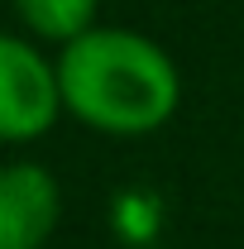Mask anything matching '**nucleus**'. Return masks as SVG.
I'll return each instance as SVG.
<instances>
[{"instance_id":"f257e3e1","label":"nucleus","mask_w":244,"mask_h":249,"mask_svg":"<svg viewBox=\"0 0 244 249\" xmlns=\"http://www.w3.org/2000/svg\"><path fill=\"white\" fill-rule=\"evenodd\" d=\"M62 110L96 134H153L182 106V72L139 29L96 24L58 53Z\"/></svg>"},{"instance_id":"f03ea898","label":"nucleus","mask_w":244,"mask_h":249,"mask_svg":"<svg viewBox=\"0 0 244 249\" xmlns=\"http://www.w3.org/2000/svg\"><path fill=\"white\" fill-rule=\"evenodd\" d=\"M62 115L58 62L38 53L24 34L0 29V144L43 139Z\"/></svg>"},{"instance_id":"7ed1b4c3","label":"nucleus","mask_w":244,"mask_h":249,"mask_svg":"<svg viewBox=\"0 0 244 249\" xmlns=\"http://www.w3.org/2000/svg\"><path fill=\"white\" fill-rule=\"evenodd\" d=\"M62 220V187L43 163L0 168V249H43Z\"/></svg>"},{"instance_id":"20e7f679","label":"nucleus","mask_w":244,"mask_h":249,"mask_svg":"<svg viewBox=\"0 0 244 249\" xmlns=\"http://www.w3.org/2000/svg\"><path fill=\"white\" fill-rule=\"evenodd\" d=\"M10 10H15V19H19L34 38L67 48V43H77L82 34L96 29L101 0H10Z\"/></svg>"}]
</instances>
